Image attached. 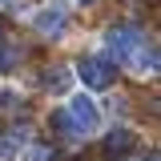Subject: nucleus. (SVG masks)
Instances as JSON below:
<instances>
[{
	"mask_svg": "<svg viewBox=\"0 0 161 161\" xmlns=\"http://www.w3.org/2000/svg\"><path fill=\"white\" fill-rule=\"evenodd\" d=\"M145 44H149V40H145V28H141L137 20H121V24H113V28L105 32V48H109V57H113V60H125V64L137 57Z\"/></svg>",
	"mask_w": 161,
	"mask_h": 161,
	"instance_id": "nucleus-1",
	"label": "nucleus"
},
{
	"mask_svg": "<svg viewBox=\"0 0 161 161\" xmlns=\"http://www.w3.org/2000/svg\"><path fill=\"white\" fill-rule=\"evenodd\" d=\"M64 109H69V117L77 121L89 137H93V133H101L105 113H101V105H97V97H93V93H85V89H80V93H73V97L64 101Z\"/></svg>",
	"mask_w": 161,
	"mask_h": 161,
	"instance_id": "nucleus-2",
	"label": "nucleus"
},
{
	"mask_svg": "<svg viewBox=\"0 0 161 161\" xmlns=\"http://www.w3.org/2000/svg\"><path fill=\"white\" fill-rule=\"evenodd\" d=\"M77 77H80V85H85V93H101V89H113L117 69H113L109 57H85L77 64Z\"/></svg>",
	"mask_w": 161,
	"mask_h": 161,
	"instance_id": "nucleus-3",
	"label": "nucleus"
},
{
	"mask_svg": "<svg viewBox=\"0 0 161 161\" xmlns=\"http://www.w3.org/2000/svg\"><path fill=\"white\" fill-rule=\"evenodd\" d=\"M32 28H36V36H48V40H60L69 32V12L60 8V4H44L32 12Z\"/></svg>",
	"mask_w": 161,
	"mask_h": 161,
	"instance_id": "nucleus-4",
	"label": "nucleus"
},
{
	"mask_svg": "<svg viewBox=\"0 0 161 161\" xmlns=\"http://www.w3.org/2000/svg\"><path fill=\"white\" fill-rule=\"evenodd\" d=\"M48 121H53V129L60 133V141H69V145H77V141H85V137H89V133L80 129L77 121L69 117V109H64V105H60V109H53V117H48Z\"/></svg>",
	"mask_w": 161,
	"mask_h": 161,
	"instance_id": "nucleus-5",
	"label": "nucleus"
},
{
	"mask_svg": "<svg viewBox=\"0 0 161 161\" xmlns=\"http://www.w3.org/2000/svg\"><path fill=\"white\" fill-rule=\"evenodd\" d=\"M129 69H133L137 77H157V73H161V48H157V44H145L137 57L129 60Z\"/></svg>",
	"mask_w": 161,
	"mask_h": 161,
	"instance_id": "nucleus-6",
	"label": "nucleus"
},
{
	"mask_svg": "<svg viewBox=\"0 0 161 161\" xmlns=\"http://www.w3.org/2000/svg\"><path fill=\"white\" fill-rule=\"evenodd\" d=\"M105 145H109L113 153H117V149H129V145H133V133H129V129H113V133L105 137Z\"/></svg>",
	"mask_w": 161,
	"mask_h": 161,
	"instance_id": "nucleus-7",
	"label": "nucleus"
},
{
	"mask_svg": "<svg viewBox=\"0 0 161 161\" xmlns=\"http://www.w3.org/2000/svg\"><path fill=\"white\" fill-rule=\"evenodd\" d=\"M44 89H48V93H64V89H69V73H48V77H44Z\"/></svg>",
	"mask_w": 161,
	"mask_h": 161,
	"instance_id": "nucleus-8",
	"label": "nucleus"
},
{
	"mask_svg": "<svg viewBox=\"0 0 161 161\" xmlns=\"http://www.w3.org/2000/svg\"><path fill=\"white\" fill-rule=\"evenodd\" d=\"M20 93H16V89H0V109H16V105H20Z\"/></svg>",
	"mask_w": 161,
	"mask_h": 161,
	"instance_id": "nucleus-9",
	"label": "nucleus"
},
{
	"mask_svg": "<svg viewBox=\"0 0 161 161\" xmlns=\"http://www.w3.org/2000/svg\"><path fill=\"white\" fill-rule=\"evenodd\" d=\"M0 157H4V161L20 157V153H16V141H12V137H0Z\"/></svg>",
	"mask_w": 161,
	"mask_h": 161,
	"instance_id": "nucleus-10",
	"label": "nucleus"
},
{
	"mask_svg": "<svg viewBox=\"0 0 161 161\" xmlns=\"http://www.w3.org/2000/svg\"><path fill=\"white\" fill-rule=\"evenodd\" d=\"M16 57H20V53H16V44H0V64H4V69H8Z\"/></svg>",
	"mask_w": 161,
	"mask_h": 161,
	"instance_id": "nucleus-11",
	"label": "nucleus"
},
{
	"mask_svg": "<svg viewBox=\"0 0 161 161\" xmlns=\"http://www.w3.org/2000/svg\"><path fill=\"white\" fill-rule=\"evenodd\" d=\"M20 161H48V149H28V153H20Z\"/></svg>",
	"mask_w": 161,
	"mask_h": 161,
	"instance_id": "nucleus-12",
	"label": "nucleus"
},
{
	"mask_svg": "<svg viewBox=\"0 0 161 161\" xmlns=\"http://www.w3.org/2000/svg\"><path fill=\"white\" fill-rule=\"evenodd\" d=\"M125 161H161L157 153H149V157H125Z\"/></svg>",
	"mask_w": 161,
	"mask_h": 161,
	"instance_id": "nucleus-13",
	"label": "nucleus"
},
{
	"mask_svg": "<svg viewBox=\"0 0 161 161\" xmlns=\"http://www.w3.org/2000/svg\"><path fill=\"white\" fill-rule=\"evenodd\" d=\"M77 4H97V0H77Z\"/></svg>",
	"mask_w": 161,
	"mask_h": 161,
	"instance_id": "nucleus-14",
	"label": "nucleus"
},
{
	"mask_svg": "<svg viewBox=\"0 0 161 161\" xmlns=\"http://www.w3.org/2000/svg\"><path fill=\"white\" fill-rule=\"evenodd\" d=\"M0 4H12V0H0Z\"/></svg>",
	"mask_w": 161,
	"mask_h": 161,
	"instance_id": "nucleus-15",
	"label": "nucleus"
}]
</instances>
